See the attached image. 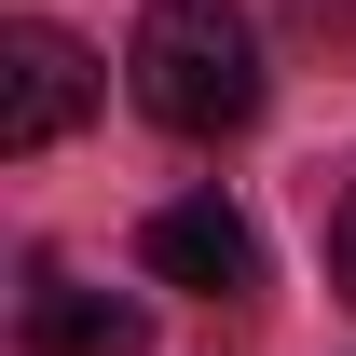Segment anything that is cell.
<instances>
[{
    "label": "cell",
    "instance_id": "cell-1",
    "mask_svg": "<svg viewBox=\"0 0 356 356\" xmlns=\"http://www.w3.org/2000/svg\"><path fill=\"white\" fill-rule=\"evenodd\" d=\"M124 96L165 137H233L261 110V28H247V0H151L137 42H124Z\"/></svg>",
    "mask_w": 356,
    "mask_h": 356
},
{
    "label": "cell",
    "instance_id": "cell-2",
    "mask_svg": "<svg viewBox=\"0 0 356 356\" xmlns=\"http://www.w3.org/2000/svg\"><path fill=\"white\" fill-rule=\"evenodd\" d=\"M83 110H96V55L69 42L55 14H14V28H0V151L42 165L55 137H83Z\"/></svg>",
    "mask_w": 356,
    "mask_h": 356
},
{
    "label": "cell",
    "instance_id": "cell-3",
    "mask_svg": "<svg viewBox=\"0 0 356 356\" xmlns=\"http://www.w3.org/2000/svg\"><path fill=\"white\" fill-rule=\"evenodd\" d=\"M137 261L165 274V288H206V302H233V288H261V233L233 220L220 192H178V206H151Z\"/></svg>",
    "mask_w": 356,
    "mask_h": 356
},
{
    "label": "cell",
    "instance_id": "cell-4",
    "mask_svg": "<svg viewBox=\"0 0 356 356\" xmlns=\"http://www.w3.org/2000/svg\"><path fill=\"white\" fill-rule=\"evenodd\" d=\"M28 356H151V315H137L124 288L28 274Z\"/></svg>",
    "mask_w": 356,
    "mask_h": 356
},
{
    "label": "cell",
    "instance_id": "cell-5",
    "mask_svg": "<svg viewBox=\"0 0 356 356\" xmlns=\"http://www.w3.org/2000/svg\"><path fill=\"white\" fill-rule=\"evenodd\" d=\"M329 288H343V302H356V192H343V206H329Z\"/></svg>",
    "mask_w": 356,
    "mask_h": 356
}]
</instances>
